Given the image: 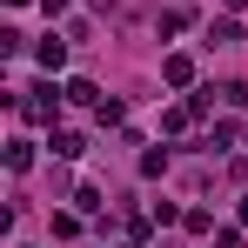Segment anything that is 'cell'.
<instances>
[{"instance_id": "3", "label": "cell", "mask_w": 248, "mask_h": 248, "mask_svg": "<svg viewBox=\"0 0 248 248\" xmlns=\"http://www.w3.org/2000/svg\"><path fill=\"white\" fill-rule=\"evenodd\" d=\"M47 148H54L61 161H81V155H87V141L74 134V127H54V141H47Z\"/></svg>"}, {"instance_id": "8", "label": "cell", "mask_w": 248, "mask_h": 248, "mask_svg": "<svg viewBox=\"0 0 248 248\" xmlns=\"http://www.w3.org/2000/svg\"><path fill=\"white\" fill-rule=\"evenodd\" d=\"M208 41H215V47H235L242 27H235V20H208Z\"/></svg>"}, {"instance_id": "4", "label": "cell", "mask_w": 248, "mask_h": 248, "mask_svg": "<svg viewBox=\"0 0 248 248\" xmlns=\"http://www.w3.org/2000/svg\"><path fill=\"white\" fill-rule=\"evenodd\" d=\"M34 61H41L47 74H54V67H61V61H67V41H54V34H47V41L34 47Z\"/></svg>"}, {"instance_id": "12", "label": "cell", "mask_w": 248, "mask_h": 248, "mask_svg": "<svg viewBox=\"0 0 248 248\" xmlns=\"http://www.w3.org/2000/svg\"><path fill=\"white\" fill-rule=\"evenodd\" d=\"M101 208H108V202H101V188H81V195H74V215H101Z\"/></svg>"}, {"instance_id": "2", "label": "cell", "mask_w": 248, "mask_h": 248, "mask_svg": "<svg viewBox=\"0 0 248 248\" xmlns=\"http://www.w3.org/2000/svg\"><path fill=\"white\" fill-rule=\"evenodd\" d=\"M161 81L168 87H195V61H188V54H168V61H161Z\"/></svg>"}, {"instance_id": "9", "label": "cell", "mask_w": 248, "mask_h": 248, "mask_svg": "<svg viewBox=\"0 0 248 248\" xmlns=\"http://www.w3.org/2000/svg\"><path fill=\"white\" fill-rule=\"evenodd\" d=\"M188 121H202V114H195L188 101H181V108H168V114H161V127H168V134H181V127H188Z\"/></svg>"}, {"instance_id": "1", "label": "cell", "mask_w": 248, "mask_h": 248, "mask_svg": "<svg viewBox=\"0 0 248 248\" xmlns=\"http://www.w3.org/2000/svg\"><path fill=\"white\" fill-rule=\"evenodd\" d=\"M61 101H67V87H54V81H41V87H27V94H20L14 108H20L27 121H47V127H54V114H61Z\"/></svg>"}, {"instance_id": "16", "label": "cell", "mask_w": 248, "mask_h": 248, "mask_svg": "<svg viewBox=\"0 0 248 248\" xmlns=\"http://www.w3.org/2000/svg\"><path fill=\"white\" fill-rule=\"evenodd\" d=\"M228 7H235V14H242V7H248V0H228Z\"/></svg>"}, {"instance_id": "17", "label": "cell", "mask_w": 248, "mask_h": 248, "mask_svg": "<svg viewBox=\"0 0 248 248\" xmlns=\"http://www.w3.org/2000/svg\"><path fill=\"white\" fill-rule=\"evenodd\" d=\"M7 7H27V0H7Z\"/></svg>"}, {"instance_id": "11", "label": "cell", "mask_w": 248, "mask_h": 248, "mask_svg": "<svg viewBox=\"0 0 248 248\" xmlns=\"http://www.w3.org/2000/svg\"><path fill=\"white\" fill-rule=\"evenodd\" d=\"M181 228H188V235H208V228H215V215H208V208H188V215H181Z\"/></svg>"}, {"instance_id": "18", "label": "cell", "mask_w": 248, "mask_h": 248, "mask_svg": "<svg viewBox=\"0 0 248 248\" xmlns=\"http://www.w3.org/2000/svg\"><path fill=\"white\" fill-rule=\"evenodd\" d=\"M14 248H27V242H14Z\"/></svg>"}, {"instance_id": "6", "label": "cell", "mask_w": 248, "mask_h": 248, "mask_svg": "<svg viewBox=\"0 0 248 248\" xmlns=\"http://www.w3.org/2000/svg\"><path fill=\"white\" fill-rule=\"evenodd\" d=\"M7 168L27 174V168H34V141H7Z\"/></svg>"}, {"instance_id": "10", "label": "cell", "mask_w": 248, "mask_h": 248, "mask_svg": "<svg viewBox=\"0 0 248 248\" xmlns=\"http://www.w3.org/2000/svg\"><path fill=\"white\" fill-rule=\"evenodd\" d=\"M94 121H101V127H121V101L101 94V101H94Z\"/></svg>"}, {"instance_id": "15", "label": "cell", "mask_w": 248, "mask_h": 248, "mask_svg": "<svg viewBox=\"0 0 248 248\" xmlns=\"http://www.w3.org/2000/svg\"><path fill=\"white\" fill-rule=\"evenodd\" d=\"M242 228H248V195H242Z\"/></svg>"}, {"instance_id": "7", "label": "cell", "mask_w": 248, "mask_h": 248, "mask_svg": "<svg viewBox=\"0 0 248 248\" xmlns=\"http://www.w3.org/2000/svg\"><path fill=\"white\" fill-rule=\"evenodd\" d=\"M67 101H81V108H94V101H101V87L87 81V74H74V81H67Z\"/></svg>"}, {"instance_id": "14", "label": "cell", "mask_w": 248, "mask_h": 248, "mask_svg": "<svg viewBox=\"0 0 248 248\" xmlns=\"http://www.w3.org/2000/svg\"><path fill=\"white\" fill-rule=\"evenodd\" d=\"M221 94H228L235 108H248V81H228V87H221Z\"/></svg>"}, {"instance_id": "5", "label": "cell", "mask_w": 248, "mask_h": 248, "mask_svg": "<svg viewBox=\"0 0 248 248\" xmlns=\"http://www.w3.org/2000/svg\"><path fill=\"white\" fill-rule=\"evenodd\" d=\"M195 27V7H168L161 14V34H188Z\"/></svg>"}, {"instance_id": "13", "label": "cell", "mask_w": 248, "mask_h": 248, "mask_svg": "<svg viewBox=\"0 0 248 248\" xmlns=\"http://www.w3.org/2000/svg\"><path fill=\"white\" fill-rule=\"evenodd\" d=\"M215 248H242V228H215Z\"/></svg>"}]
</instances>
